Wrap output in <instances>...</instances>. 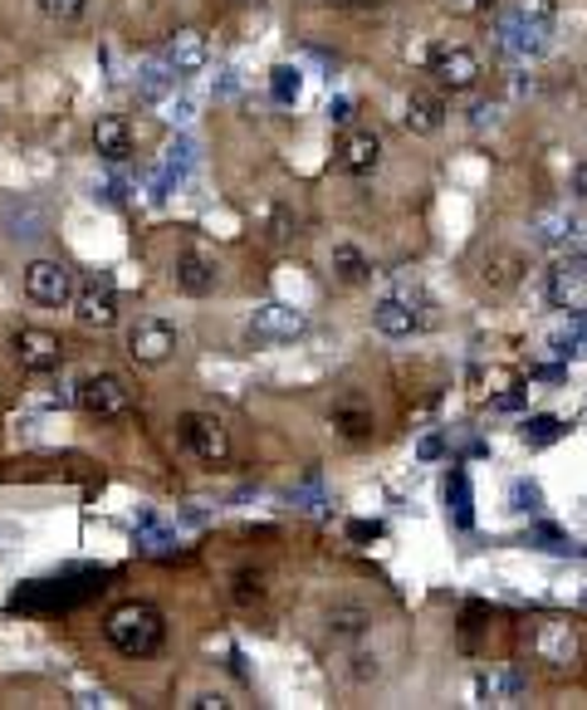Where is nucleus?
Listing matches in <instances>:
<instances>
[{
  "label": "nucleus",
  "instance_id": "nucleus-1",
  "mask_svg": "<svg viewBox=\"0 0 587 710\" xmlns=\"http://www.w3.org/2000/svg\"><path fill=\"white\" fill-rule=\"evenodd\" d=\"M104 637L122 657H157L167 642V617L157 613L152 603H118L113 613L104 617Z\"/></svg>",
  "mask_w": 587,
  "mask_h": 710
},
{
  "label": "nucleus",
  "instance_id": "nucleus-2",
  "mask_svg": "<svg viewBox=\"0 0 587 710\" xmlns=\"http://www.w3.org/2000/svg\"><path fill=\"white\" fill-rule=\"evenodd\" d=\"M553 40V0H514V10L500 20V50L514 60H534Z\"/></svg>",
  "mask_w": 587,
  "mask_h": 710
},
{
  "label": "nucleus",
  "instance_id": "nucleus-3",
  "mask_svg": "<svg viewBox=\"0 0 587 710\" xmlns=\"http://www.w3.org/2000/svg\"><path fill=\"white\" fill-rule=\"evenodd\" d=\"M309 333V314L299 309V304H285V299H269L259 304L250 314V324H245V338H250L255 348H279V343H294V338Z\"/></svg>",
  "mask_w": 587,
  "mask_h": 710
},
{
  "label": "nucleus",
  "instance_id": "nucleus-4",
  "mask_svg": "<svg viewBox=\"0 0 587 710\" xmlns=\"http://www.w3.org/2000/svg\"><path fill=\"white\" fill-rule=\"evenodd\" d=\"M529 651H534L553 676L573 671V661H578V651H583L578 627H573L568 617H538V623L529 627Z\"/></svg>",
  "mask_w": 587,
  "mask_h": 710
},
{
  "label": "nucleus",
  "instance_id": "nucleus-5",
  "mask_svg": "<svg viewBox=\"0 0 587 710\" xmlns=\"http://www.w3.org/2000/svg\"><path fill=\"white\" fill-rule=\"evenodd\" d=\"M74 402H78V412L98 416V422H118V416L132 412V392L118 373H88L74 388Z\"/></svg>",
  "mask_w": 587,
  "mask_h": 710
},
{
  "label": "nucleus",
  "instance_id": "nucleus-6",
  "mask_svg": "<svg viewBox=\"0 0 587 710\" xmlns=\"http://www.w3.org/2000/svg\"><path fill=\"white\" fill-rule=\"evenodd\" d=\"M426 70L436 74L440 88H450V94H470V88L480 84V54L470 50V44H436L431 60H426Z\"/></svg>",
  "mask_w": 587,
  "mask_h": 710
},
{
  "label": "nucleus",
  "instance_id": "nucleus-7",
  "mask_svg": "<svg viewBox=\"0 0 587 710\" xmlns=\"http://www.w3.org/2000/svg\"><path fill=\"white\" fill-rule=\"evenodd\" d=\"M25 295L30 304H40V309H64V304H74V269L64 261H35L25 265Z\"/></svg>",
  "mask_w": 587,
  "mask_h": 710
},
{
  "label": "nucleus",
  "instance_id": "nucleus-8",
  "mask_svg": "<svg viewBox=\"0 0 587 710\" xmlns=\"http://www.w3.org/2000/svg\"><path fill=\"white\" fill-rule=\"evenodd\" d=\"M122 348H128L132 363L157 368L177 353V329L167 319H138V324H128V333H122Z\"/></svg>",
  "mask_w": 587,
  "mask_h": 710
},
{
  "label": "nucleus",
  "instance_id": "nucleus-9",
  "mask_svg": "<svg viewBox=\"0 0 587 710\" xmlns=\"http://www.w3.org/2000/svg\"><path fill=\"white\" fill-rule=\"evenodd\" d=\"M182 446H186L196 460H206V466H221V460L231 456V432H225L221 416L186 412V416H182Z\"/></svg>",
  "mask_w": 587,
  "mask_h": 710
},
{
  "label": "nucleus",
  "instance_id": "nucleus-10",
  "mask_svg": "<svg viewBox=\"0 0 587 710\" xmlns=\"http://www.w3.org/2000/svg\"><path fill=\"white\" fill-rule=\"evenodd\" d=\"M74 583V573H64V579H40V583H30L25 593H15V607H78L88 598V593H98L104 589V573H98V579H84L78 583V589H70Z\"/></svg>",
  "mask_w": 587,
  "mask_h": 710
},
{
  "label": "nucleus",
  "instance_id": "nucleus-11",
  "mask_svg": "<svg viewBox=\"0 0 587 710\" xmlns=\"http://www.w3.org/2000/svg\"><path fill=\"white\" fill-rule=\"evenodd\" d=\"M74 314L84 329H113L118 324V285H113V275L84 279V289L74 295Z\"/></svg>",
  "mask_w": 587,
  "mask_h": 710
},
{
  "label": "nucleus",
  "instance_id": "nucleus-12",
  "mask_svg": "<svg viewBox=\"0 0 587 710\" xmlns=\"http://www.w3.org/2000/svg\"><path fill=\"white\" fill-rule=\"evenodd\" d=\"M15 363L25 368V373H60V363H64V343H60V333H50V329H20L15 333Z\"/></svg>",
  "mask_w": 587,
  "mask_h": 710
},
{
  "label": "nucleus",
  "instance_id": "nucleus-13",
  "mask_svg": "<svg viewBox=\"0 0 587 710\" xmlns=\"http://www.w3.org/2000/svg\"><path fill=\"white\" fill-rule=\"evenodd\" d=\"M50 221L54 216L40 197H10L0 206V225H6L10 241H40V235H50Z\"/></svg>",
  "mask_w": 587,
  "mask_h": 710
},
{
  "label": "nucleus",
  "instance_id": "nucleus-14",
  "mask_svg": "<svg viewBox=\"0 0 587 710\" xmlns=\"http://www.w3.org/2000/svg\"><path fill=\"white\" fill-rule=\"evenodd\" d=\"M382 162V138L372 128H343V138H338V167H343L348 177H372Z\"/></svg>",
  "mask_w": 587,
  "mask_h": 710
},
{
  "label": "nucleus",
  "instance_id": "nucleus-15",
  "mask_svg": "<svg viewBox=\"0 0 587 710\" xmlns=\"http://www.w3.org/2000/svg\"><path fill=\"white\" fill-rule=\"evenodd\" d=\"M172 279H177V289L191 299H201V295H211V289L221 285V265H216V255H206V251H182L177 255V265H172Z\"/></svg>",
  "mask_w": 587,
  "mask_h": 710
},
{
  "label": "nucleus",
  "instance_id": "nucleus-16",
  "mask_svg": "<svg viewBox=\"0 0 587 710\" xmlns=\"http://www.w3.org/2000/svg\"><path fill=\"white\" fill-rule=\"evenodd\" d=\"M529 691V676L519 667H490L476 676V701L480 706H519Z\"/></svg>",
  "mask_w": 587,
  "mask_h": 710
},
{
  "label": "nucleus",
  "instance_id": "nucleus-17",
  "mask_svg": "<svg viewBox=\"0 0 587 710\" xmlns=\"http://www.w3.org/2000/svg\"><path fill=\"white\" fill-rule=\"evenodd\" d=\"M406 128L416 133V138H436L440 128H446V98L436 94V88H412L406 94Z\"/></svg>",
  "mask_w": 587,
  "mask_h": 710
},
{
  "label": "nucleus",
  "instance_id": "nucleus-18",
  "mask_svg": "<svg viewBox=\"0 0 587 710\" xmlns=\"http://www.w3.org/2000/svg\"><path fill=\"white\" fill-rule=\"evenodd\" d=\"M548 304L553 309H568V314L587 309V269L578 261H563L548 275Z\"/></svg>",
  "mask_w": 587,
  "mask_h": 710
},
{
  "label": "nucleus",
  "instance_id": "nucleus-19",
  "mask_svg": "<svg viewBox=\"0 0 587 710\" xmlns=\"http://www.w3.org/2000/svg\"><path fill=\"white\" fill-rule=\"evenodd\" d=\"M162 64L172 70L177 78H191L206 70V40L196 35V30H177L172 40L162 44Z\"/></svg>",
  "mask_w": 587,
  "mask_h": 710
},
{
  "label": "nucleus",
  "instance_id": "nucleus-20",
  "mask_svg": "<svg viewBox=\"0 0 587 710\" xmlns=\"http://www.w3.org/2000/svg\"><path fill=\"white\" fill-rule=\"evenodd\" d=\"M372 324H377V333H387V338H412L416 329H421V309H416L406 295H387V299H377V309H372Z\"/></svg>",
  "mask_w": 587,
  "mask_h": 710
},
{
  "label": "nucleus",
  "instance_id": "nucleus-21",
  "mask_svg": "<svg viewBox=\"0 0 587 710\" xmlns=\"http://www.w3.org/2000/svg\"><path fill=\"white\" fill-rule=\"evenodd\" d=\"M372 607L367 603H357V598H338L329 613H323V627H329V637H338V642H353V637H363V633H372Z\"/></svg>",
  "mask_w": 587,
  "mask_h": 710
},
{
  "label": "nucleus",
  "instance_id": "nucleus-22",
  "mask_svg": "<svg viewBox=\"0 0 587 710\" xmlns=\"http://www.w3.org/2000/svg\"><path fill=\"white\" fill-rule=\"evenodd\" d=\"M191 167H196V142H172V148L162 152V162H157V172H152V187H157V197H167V191H177L191 177Z\"/></svg>",
  "mask_w": 587,
  "mask_h": 710
},
{
  "label": "nucleus",
  "instance_id": "nucleus-23",
  "mask_svg": "<svg viewBox=\"0 0 587 710\" xmlns=\"http://www.w3.org/2000/svg\"><path fill=\"white\" fill-rule=\"evenodd\" d=\"M94 152L104 157V162H113V167H122L132 157V128H128V118H98L94 123Z\"/></svg>",
  "mask_w": 587,
  "mask_h": 710
},
{
  "label": "nucleus",
  "instance_id": "nucleus-24",
  "mask_svg": "<svg viewBox=\"0 0 587 710\" xmlns=\"http://www.w3.org/2000/svg\"><path fill=\"white\" fill-rule=\"evenodd\" d=\"M329 269H333V279L338 285H348V289H357V285H367L372 275H377V269H372V261L363 251H357V245H333V255H329Z\"/></svg>",
  "mask_w": 587,
  "mask_h": 710
},
{
  "label": "nucleus",
  "instance_id": "nucleus-25",
  "mask_svg": "<svg viewBox=\"0 0 587 710\" xmlns=\"http://www.w3.org/2000/svg\"><path fill=\"white\" fill-rule=\"evenodd\" d=\"M524 269H529V261L519 251H490L484 255V269H480V279L490 289H510V285H519L524 279Z\"/></svg>",
  "mask_w": 587,
  "mask_h": 710
},
{
  "label": "nucleus",
  "instance_id": "nucleus-26",
  "mask_svg": "<svg viewBox=\"0 0 587 710\" xmlns=\"http://www.w3.org/2000/svg\"><path fill=\"white\" fill-rule=\"evenodd\" d=\"M446 515L456 529H470L476 524V495H470V476L466 470H450L446 480Z\"/></svg>",
  "mask_w": 587,
  "mask_h": 710
},
{
  "label": "nucleus",
  "instance_id": "nucleus-27",
  "mask_svg": "<svg viewBox=\"0 0 587 710\" xmlns=\"http://www.w3.org/2000/svg\"><path fill=\"white\" fill-rule=\"evenodd\" d=\"M529 231H534V241H538V245H568L573 235H578V225H573L568 211H538Z\"/></svg>",
  "mask_w": 587,
  "mask_h": 710
},
{
  "label": "nucleus",
  "instance_id": "nucleus-28",
  "mask_svg": "<svg viewBox=\"0 0 587 710\" xmlns=\"http://www.w3.org/2000/svg\"><path fill=\"white\" fill-rule=\"evenodd\" d=\"M333 426L343 442H367L377 422H372V412H363V407H333Z\"/></svg>",
  "mask_w": 587,
  "mask_h": 710
},
{
  "label": "nucleus",
  "instance_id": "nucleus-29",
  "mask_svg": "<svg viewBox=\"0 0 587 710\" xmlns=\"http://www.w3.org/2000/svg\"><path fill=\"white\" fill-rule=\"evenodd\" d=\"M269 94H275V104H299V94H303V78L294 64H279V70H269Z\"/></svg>",
  "mask_w": 587,
  "mask_h": 710
},
{
  "label": "nucleus",
  "instance_id": "nucleus-30",
  "mask_svg": "<svg viewBox=\"0 0 587 710\" xmlns=\"http://www.w3.org/2000/svg\"><path fill=\"white\" fill-rule=\"evenodd\" d=\"M519 436H524V446H553L563 436V422L558 416H529V422L519 426Z\"/></svg>",
  "mask_w": 587,
  "mask_h": 710
},
{
  "label": "nucleus",
  "instance_id": "nucleus-31",
  "mask_svg": "<svg viewBox=\"0 0 587 710\" xmlns=\"http://www.w3.org/2000/svg\"><path fill=\"white\" fill-rule=\"evenodd\" d=\"M35 6H40L50 20H60V25H74V20H84L88 0H35Z\"/></svg>",
  "mask_w": 587,
  "mask_h": 710
},
{
  "label": "nucleus",
  "instance_id": "nucleus-32",
  "mask_svg": "<svg viewBox=\"0 0 587 710\" xmlns=\"http://www.w3.org/2000/svg\"><path fill=\"white\" fill-rule=\"evenodd\" d=\"M289 235H294V211H289V206H275V211L265 216V241H269V245H285Z\"/></svg>",
  "mask_w": 587,
  "mask_h": 710
},
{
  "label": "nucleus",
  "instance_id": "nucleus-33",
  "mask_svg": "<svg viewBox=\"0 0 587 710\" xmlns=\"http://www.w3.org/2000/svg\"><path fill=\"white\" fill-rule=\"evenodd\" d=\"M138 544L147 549V554H172V534H162L152 520H142L138 524Z\"/></svg>",
  "mask_w": 587,
  "mask_h": 710
},
{
  "label": "nucleus",
  "instance_id": "nucleus-34",
  "mask_svg": "<svg viewBox=\"0 0 587 710\" xmlns=\"http://www.w3.org/2000/svg\"><path fill=\"white\" fill-rule=\"evenodd\" d=\"M265 598V579H259V573H235V603H259Z\"/></svg>",
  "mask_w": 587,
  "mask_h": 710
},
{
  "label": "nucleus",
  "instance_id": "nucleus-35",
  "mask_svg": "<svg viewBox=\"0 0 587 710\" xmlns=\"http://www.w3.org/2000/svg\"><path fill=\"white\" fill-rule=\"evenodd\" d=\"M544 505V490L534 486V480H519L514 486V510H538Z\"/></svg>",
  "mask_w": 587,
  "mask_h": 710
},
{
  "label": "nucleus",
  "instance_id": "nucleus-36",
  "mask_svg": "<svg viewBox=\"0 0 587 710\" xmlns=\"http://www.w3.org/2000/svg\"><path fill=\"white\" fill-rule=\"evenodd\" d=\"M353 118H357L353 98H333V104H329V123H333V128H353Z\"/></svg>",
  "mask_w": 587,
  "mask_h": 710
},
{
  "label": "nucleus",
  "instance_id": "nucleus-37",
  "mask_svg": "<svg viewBox=\"0 0 587 710\" xmlns=\"http://www.w3.org/2000/svg\"><path fill=\"white\" fill-rule=\"evenodd\" d=\"M377 657H367V651H357L353 657V681H377Z\"/></svg>",
  "mask_w": 587,
  "mask_h": 710
},
{
  "label": "nucleus",
  "instance_id": "nucleus-38",
  "mask_svg": "<svg viewBox=\"0 0 587 710\" xmlns=\"http://www.w3.org/2000/svg\"><path fill=\"white\" fill-rule=\"evenodd\" d=\"M348 539H357V544H367V539H382V524H377V520H353V524H348Z\"/></svg>",
  "mask_w": 587,
  "mask_h": 710
},
{
  "label": "nucleus",
  "instance_id": "nucleus-39",
  "mask_svg": "<svg viewBox=\"0 0 587 710\" xmlns=\"http://www.w3.org/2000/svg\"><path fill=\"white\" fill-rule=\"evenodd\" d=\"M186 706H191V710H231V701H225L221 691H201V696H191Z\"/></svg>",
  "mask_w": 587,
  "mask_h": 710
},
{
  "label": "nucleus",
  "instance_id": "nucleus-40",
  "mask_svg": "<svg viewBox=\"0 0 587 710\" xmlns=\"http://www.w3.org/2000/svg\"><path fill=\"white\" fill-rule=\"evenodd\" d=\"M524 407V392H500V398H494V412H519Z\"/></svg>",
  "mask_w": 587,
  "mask_h": 710
},
{
  "label": "nucleus",
  "instance_id": "nucleus-41",
  "mask_svg": "<svg viewBox=\"0 0 587 710\" xmlns=\"http://www.w3.org/2000/svg\"><path fill=\"white\" fill-rule=\"evenodd\" d=\"M460 10H470V15H490V10H500V0H456Z\"/></svg>",
  "mask_w": 587,
  "mask_h": 710
},
{
  "label": "nucleus",
  "instance_id": "nucleus-42",
  "mask_svg": "<svg viewBox=\"0 0 587 710\" xmlns=\"http://www.w3.org/2000/svg\"><path fill=\"white\" fill-rule=\"evenodd\" d=\"M416 451H421V460H436L440 451H446V442H440V436H426V442L416 446Z\"/></svg>",
  "mask_w": 587,
  "mask_h": 710
},
{
  "label": "nucleus",
  "instance_id": "nucleus-43",
  "mask_svg": "<svg viewBox=\"0 0 587 710\" xmlns=\"http://www.w3.org/2000/svg\"><path fill=\"white\" fill-rule=\"evenodd\" d=\"M573 191H578V201H587V162L573 167Z\"/></svg>",
  "mask_w": 587,
  "mask_h": 710
},
{
  "label": "nucleus",
  "instance_id": "nucleus-44",
  "mask_svg": "<svg viewBox=\"0 0 587 710\" xmlns=\"http://www.w3.org/2000/svg\"><path fill=\"white\" fill-rule=\"evenodd\" d=\"M494 113H500L494 104H480V108H476V118H470V123H476V128H484V123H494Z\"/></svg>",
  "mask_w": 587,
  "mask_h": 710
},
{
  "label": "nucleus",
  "instance_id": "nucleus-45",
  "mask_svg": "<svg viewBox=\"0 0 587 710\" xmlns=\"http://www.w3.org/2000/svg\"><path fill=\"white\" fill-rule=\"evenodd\" d=\"M573 261H578V265H583V269H587V255H573Z\"/></svg>",
  "mask_w": 587,
  "mask_h": 710
},
{
  "label": "nucleus",
  "instance_id": "nucleus-46",
  "mask_svg": "<svg viewBox=\"0 0 587 710\" xmlns=\"http://www.w3.org/2000/svg\"><path fill=\"white\" fill-rule=\"evenodd\" d=\"M241 6H259V0H241Z\"/></svg>",
  "mask_w": 587,
  "mask_h": 710
},
{
  "label": "nucleus",
  "instance_id": "nucleus-47",
  "mask_svg": "<svg viewBox=\"0 0 587 710\" xmlns=\"http://www.w3.org/2000/svg\"><path fill=\"white\" fill-rule=\"evenodd\" d=\"M583 84H587V64H583Z\"/></svg>",
  "mask_w": 587,
  "mask_h": 710
}]
</instances>
